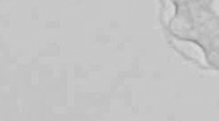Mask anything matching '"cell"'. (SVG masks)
<instances>
[{"label": "cell", "mask_w": 219, "mask_h": 121, "mask_svg": "<svg viewBox=\"0 0 219 121\" xmlns=\"http://www.w3.org/2000/svg\"><path fill=\"white\" fill-rule=\"evenodd\" d=\"M47 27L50 28H58L60 26V22L59 21H51L48 22L46 24Z\"/></svg>", "instance_id": "cell-1"}, {"label": "cell", "mask_w": 219, "mask_h": 121, "mask_svg": "<svg viewBox=\"0 0 219 121\" xmlns=\"http://www.w3.org/2000/svg\"><path fill=\"white\" fill-rule=\"evenodd\" d=\"M31 18L32 20H37L39 18V15L37 13H33L31 14Z\"/></svg>", "instance_id": "cell-2"}]
</instances>
